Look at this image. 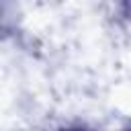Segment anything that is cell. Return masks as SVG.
<instances>
[{"mask_svg":"<svg viewBox=\"0 0 131 131\" xmlns=\"http://www.w3.org/2000/svg\"><path fill=\"white\" fill-rule=\"evenodd\" d=\"M123 10H125V14L131 18V0H123Z\"/></svg>","mask_w":131,"mask_h":131,"instance_id":"cell-1","label":"cell"}]
</instances>
